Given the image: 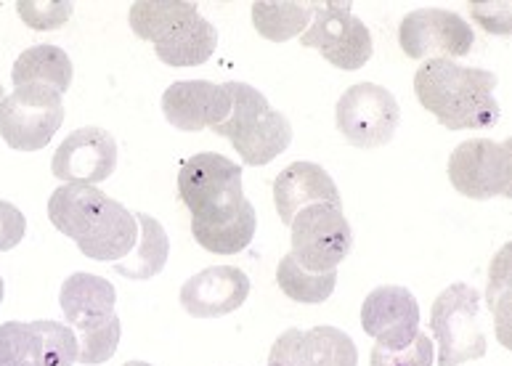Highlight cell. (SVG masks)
<instances>
[{"instance_id":"6da1fadb","label":"cell","mask_w":512,"mask_h":366,"mask_svg":"<svg viewBox=\"0 0 512 366\" xmlns=\"http://www.w3.org/2000/svg\"><path fill=\"white\" fill-rule=\"evenodd\" d=\"M178 197L192 213V234L202 250L237 255L253 242L258 215L242 191V168L229 157H189L178 170Z\"/></svg>"},{"instance_id":"7a4b0ae2","label":"cell","mask_w":512,"mask_h":366,"mask_svg":"<svg viewBox=\"0 0 512 366\" xmlns=\"http://www.w3.org/2000/svg\"><path fill=\"white\" fill-rule=\"evenodd\" d=\"M48 221L99 263L123 260L138 242V221L128 207L96 186L64 183L48 199Z\"/></svg>"},{"instance_id":"3957f363","label":"cell","mask_w":512,"mask_h":366,"mask_svg":"<svg viewBox=\"0 0 512 366\" xmlns=\"http://www.w3.org/2000/svg\"><path fill=\"white\" fill-rule=\"evenodd\" d=\"M499 77L489 69L462 67L451 59L425 61L414 75V93L449 130H489L502 117L494 96Z\"/></svg>"},{"instance_id":"277c9868","label":"cell","mask_w":512,"mask_h":366,"mask_svg":"<svg viewBox=\"0 0 512 366\" xmlns=\"http://www.w3.org/2000/svg\"><path fill=\"white\" fill-rule=\"evenodd\" d=\"M117 290L104 276L77 274L67 276L59 292V305L67 324L77 335V361L83 366L107 364L120 345V319L115 313Z\"/></svg>"},{"instance_id":"5b68a950","label":"cell","mask_w":512,"mask_h":366,"mask_svg":"<svg viewBox=\"0 0 512 366\" xmlns=\"http://www.w3.org/2000/svg\"><path fill=\"white\" fill-rule=\"evenodd\" d=\"M223 85L231 96V115L226 122L215 125L213 133L229 138L242 162L250 168H263L274 162L292 144L290 120L276 112L253 85L237 80Z\"/></svg>"},{"instance_id":"8992f818","label":"cell","mask_w":512,"mask_h":366,"mask_svg":"<svg viewBox=\"0 0 512 366\" xmlns=\"http://www.w3.org/2000/svg\"><path fill=\"white\" fill-rule=\"evenodd\" d=\"M430 332L438 345V366H459L486 356L481 292L467 282L449 284L430 308Z\"/></svg>"},{"instance_id":"52a82bcc","label":"cell","mask_w":512,"mask_h":366,"mask_svg":"<svg viewBox=\"0 0 512 366\" xmlns=\"http://www.w3.org/2000/svg\"><path fill=\"white\" fill-rule=\"evenodd\" d=\"M292 229V258L311 274L337 271V266L351 255L353 229L345 218L340 205H319L303 207Z\"/></svg>"},{"instance_id":"ba28073f","label":"cell","mask_w":512,"mask_h":366,"mask_svg":"<svg viewBox=\"0 0 512 366\" xmlns=\"http://www.w3.org/2000/svg\"><path fill=\"white\" fill-rule=\"evenodd\" d=\"M62 122V93L46 85H22L0 101V136L16 152L46 149Z\"/></svg>"},{"instance_id":"9c48e42d","label":"cell","mask_w":512,"mask_h":366,"mask_svg":"<svg viewBox=\"0 0 512 366\" xmlns=\"http://www.w3.org/2000/svg\"><path fill=\"white\" fill-rule=\"evenodd\" d=\"M300 46L319 51L343 72H356L375 54L372 32L359 16H353L351 3H314V19L300 35Z\"/></svg>"},{"instance_id":"30bf717a","label":"cell","mask_w":512,"mask_h":366,"mask_svg":"<svg viewBox=\"0 0 512 366\" xmlns=\"http://www.w3.org/2000/svg\"><path fill=\"white\" fill-rule=\"evenodd\" d=\"M340 136L359 149H377L393 141L401 122L396 96L377 83H356L340 96L335 107Z\"/></svg>"},{"instance_id":"8fae6325","label":"cell","mask_w":512,"mask_h":366,"mask_svg":"<svg viewBox=\"0 0 512 366\" xmlns=\"http://www.w3.org/2000/svg\"><path fill=\"white\" fill-rule=\"evenodd\" d=\"M451 186L467 199L486 202L494 197L512 194V144L510 141H489L470 138L451 152L449 157Z\"/></svg>"},{"instance_id":"7c38bea8","label":"cell","mask_w":512,"mask_h":366,"mask_svg":"<svg viewBox=\"0 0 512 366\" xmlns=\"http://www.w3.org/2000/svg\"><path fill=\"white\" fill-rule=\"evenodd\" d=\"M77 361L75 329L62 321L0 324V366H72Z\"/></svg>"},{"instance_id":"4fadbf2b","label":"cell","mask_w":512,"mask_h":366,"mask_svg":"<svg viewBox=\"0 0 512 366\" xmlns=\"http://www.w3.org/2000/svg\"><path fill=\"white\" fill-rule=\"evenodd\" d=\"M473 27L446 8H417L398 27V46L409 59H459L473 51Z\"/></svg>"},{"instance_id":"5bb4252c","label":"cell","mask_w":512,"mask_h":366,"mask_svg":"<svg viewBox=\"0 0 512 366\" xmlns=\"http://www.w3.org/2000/svg\"><path fill=\"white\" fill-rule=\"evenodd\" d=\"M361 329L385 351H401L420 332V303L398 284H383L361 305Z\"/></svg>"},{"instance_id":"9a60e30c","label":"cell","mask_w":512,"mask_h":366,"mask_svg":"<svg viewBox=\"0 0 512 366\" xmlns=\"http://www.w3.org/2000/svg\"><path fill=\"white\" fill-rule=\"evenodd\" d=\"M117 170V141L104 128L88 125V128L72 130L56 149L51 173L64 183H96L107 181Z\"/></svg>"},{"instance_id":"2e32d148","label":"cell","mask_w":512,"mask_h":366,"mask_svg":"<svg viewBox=\"0 0 512 366\" xmlns=\"http://www.w3.org/2000/svg\"><path fill=\"white\" fill-rule=\"evenodd\" d=\"M162 112L173 128L186 133L213 130L231 115V96L226 85L210 80H178L162 93Z\"/></svg>"},{"instance_id":"e0dca14e","label":"cell","mask_w":512,"mask_h":366,"mask_svg":"<svg viewBox=\"0 0 512 366\" xmlns=\"http://www.w3.org/2000/svg\"><path fill=\"white\" fill-rule=\"evenodd\" d=\"M181 305L194 319H218L239 311L250 298V276L237 266H213L181 287Z\"/></svg>"},{"instance_id":"ac0fdd59","label":"cell","mask_w":512,"mask_h":366,"mask_svg":"<svg viewBox=\"0 0 512 366\" xmlns=\"http://www.w3.org/2000/svg\"><path fill=\"white\" fill-rule=\"evenodd\" d=\"M340 205V191L327 170L316 162H292L276 176L274 205L279 221L290 226L295 215L308 205Z\"/></svg>"},{"instance_id":"d6986e66","label":"cell","mask_w":512,"mask_h":366,"mask_svg":"<svg viewBox=\"0 0 512 366\" xmlns=\"http://www.w3.org/2000/svg\"><path fill=\"white\" fill-rule=\"evenodd\" d=\"M218 48V32L205 16H192L154 43V54L168 67H199Z\"/></svg>"},{"instance_id":"ffe728a7","label":"cell","mask_w":512,"mask_h":366,"mask_svg":"<svg viewBox=\"0 0 512 366\" xmlns=\"http://www.w3.org/2000/svg\"><path fill=\"white\" fill-rule=\"evenodd\" d=\"M138 221V242L136 247L125 255L123 260H117L115 271L130 282H144L152 279L165 268L170 258V239L168 231L162 229V223L157 218L146 213H136Z\"/></svg>"},{"instance_id":"44dd1931","label":"cell","mask_w":512,"mask_h":366,"mask_svg":"<svg viewBox=\"0 0 512 366\" xmlns=\"http://www.w3.org/2000/svg\"><path fill=\"white\" fill-rule=\"evenodd\" d=\"M11 80L16 88L46 85L56 93H67L72 85V59L59 46H32L16 59Z\"/></svg>"},{"instance_id":"7402d4cb","label":"cell","mask_w":512,"mask_h":366,"mask_svg":"<svg viewBox=\"0 0 512 366\" xmlns=\"http://www.w3.org/2000/svg\"><path fill=\"white\" fill-rule=\"evenodd\" d=\"M197 14V3L189 0H138L130 6L128 22L136 38L157 43Z\"/></svg>"},{"instance_id":"603a6c76","label":"cell","mask_w":512,"mask_h":366,"mask_svg":"<svg viewBox=\"0 0 512 366\" xmlns=\"http://www.w3.org/2000/svg\"><path fill=\"white\" fill-rule=\"evenodd\" d=\"M314 19V3H298V0H284V3H271L260 0L253 3V24L260 38L271 43H284L303 35L308 24Z\"/></svg>"},{"instance_id":"cb8c5ba5","label":"cell","mask_w":512,"mask_h":366,"mask_svg":"<svg viewBox=\"0 0 512 366\" xmlns=\"http://www.w3.org/2000/svg\"><path fill=\"white\" fill-rule=\"evenodd\" d=\"M276 282H279V290L295 303L319 305L329 300V295L335 292L337 271L311 274L292 255H284L279 260V268H276Z\"/></svg>"},{"instance_id":"d4e9b609","label":"cell","mask_w":512,"mask_h":366,"mask_svg":"<svg viewBox=\"0 0 512 366\" xmlns=\"http://www.w3.org/2000/svg\"><path fill=\"white\" fill-rule=\"evenodd\" d=\"M314 366H359V351L348 332L337 327H314L303 332Z\"/></svg>"},{"instance_id":"484cf974","label":"cell","mask_w":512,"mask_h":366,"mask_svg":"<svg viewBox=\"0 0 512 366\" xmlns=\"http://www.w3.org/2000/svg\"><path fill=\"white\" fill-rule=\"evenodd\" d=\"M436 356V345L425 332H417L412 343L401 348V351H385L380 345L372 348L369 364L372 366H433Z\"/></svg>"},{"instance_id":"4316f807","label":"cell","mask_w":512,"mask_h":366,"mask_svg":"<svg viewBox=\"0 0 512 366\" xmlns=\"http://www.w3.org/2000/svg\"><path fill=\"white\" fill-rule=\"evenodd\" d=\"M16 14L32 30H59L72 16V3L69 0H54V3H35V0H19Z\"/></svg>"},{"instance_id":"83f0119b","label":"cell","mask_w":512,"mask_h":366,"mask_svg":"<svg viewBox=\"0 0 512 366\" xmlns=\"http://www.w3.org/2000/svg\"><path fill=\"white\" fill-rule=\"evenodd\" d=\"M268 366H314L306 348V335L300 329H287L276 337L268 353Z\"/></svg>"},{"instance_id":"f1b7e54d","label":"cell","mask_w":512,"mask_h":366,"mask_svg":"<svg viewBox=\"0 0 512 366\" xmlns=\"http://www.w3.org/2000/svg\"><path fill=\"white\" fill-rule=\"evenodd\" d=\"M27 234V218L16 205L0 199V252L14 250Z\"/></svg>"},{"instance_id":"f546056e","label":"cell","mask_w":512,"mask_h":366,"mask_svg":"<svg viewBox=\"0 0 512 366\" xmlns=\"http://www.w3.org/2000/svg\"><path fill=\"white\" fill-rule=\"evenodd\" d=\"M475 22L494 35H510V3H473Z\"/></svg>"},{"instance_id":"4dcf8cb0","label":"cell","mask_w":512,"mask_h":366,"mask_svg":"<svg viewBox=\"0 0 512 366\" xmlns=\"http://www.w3.org/2000/svg\"><path fill=\"white\" fill-rule=\"evenodd\" d=\"M3 295H6V284H3V276H0V303H3Z\"/></svg>"},{"instance_id":"1f68e13d","label":"cell","mask_w":512,"mask_h":366,"mask_svg":"<svg viewBox=\"0 0 512 366\" xmlns=\"http://www.w3.org/2000/svg\"><path fill=\"white\" fill-rule=\"evenodd\" d=\"M123 366H152V364H146V361H128V364Z\"/></svg>"},{"instance_id":"d6a6232c","label":"cell","mask_w":512,"mask_h":366,"mask_svg":"<svg viewBox=\"0 0 512 366\" xmlns=\"http://www.w3.org/2000/svg\"><path fill=\"white\" fill-rule=\"evenodd\" d=\"M3 99H6V96H3V85H0V101H3Z\"/></svg>"}]
</instances>
